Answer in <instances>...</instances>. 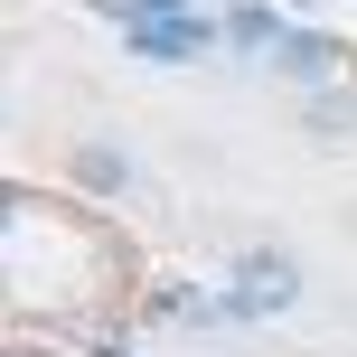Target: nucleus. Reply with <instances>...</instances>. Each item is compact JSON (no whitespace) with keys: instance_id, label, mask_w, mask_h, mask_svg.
<instances>
[{"instance_id":"nucleus-1","label":"nucleus","mask_w":357,"mask_h":357,"mask_svg":"<svg viewBox=\"0 0 357 357\" xmlns=\"http://www.w3.org/2000/svg\"><path fill=\"white\" fill-rule=\"evenodd\" d=\"M301 301V264H291V254H245V264H235V320H264V310H291Z\"/></svg>"},{"instance_id":"nucleus-2","label":"nucleus","mask_w":357,"mask_h":357,"mask_svg":"<svg viewBox=\"0 0 357 357\" xmlns=\"http://www.w3.org/2000/svg\"><path fill=\"white\" fill-rule=\"evenodd\" d=\"M123 38H132V56H197L216 29H207V19H132Z\"/></svg>"},{"instance_id":"nucleus-3","label":"nucleus","mask_w":357,"mask_h":357,"mask_svg":"<svg viewBox=\"0 0 357 357\" xmlns=\"http://www.w3.org/2000/svg\"><path fill=\"white\" fill-rule=\"evenodd\" d=\"M273 56H282V75H301V85H320V75L339 66V47H329V38H282Z\"/></svg>"},{"instance_id":"nucleus-4","label":"nucleus","mask_w":357,"mask_h":357,"mask_svg":"<svg viewBox=\"0 0 357 357\" xmlns=\"http://www.w3.org/2000/svg\"><path fill=\"white\" fill-rule=\"evenodd\" d=\"M226 47H245V56H254V47H282V19H273V10H254V0H245V10L226 19Z\"/></svg>"},{"instance_id":"nucleus-5","label":"nucleus","mask_w":357,"mask_h":357,"mask_svg":"<svg viewBox=\"0 0 357 357\" xmlns=\"http://www.w3.org/2000/svg\"><path fill=\"white\" fill-rule=\"evenodd\" d=\"M75 178H85V188H123V178H132V160H123L113 142H85V151H75Z\"/></svg>"},{"instance_id":"nucleus-6","label":"nucleus","mask_w":357,"mask_h":357,"mask_svg":"<svg viewBox=\"0 0 357 357\" xmlns=\"http://www.w3.org/2000/svg\"><path fill=\"white\" fill-rule=\"evenodd\" d=\"M310 132H357V104H339V94H320V104H310Z\"/></svg>"},{"instance_id":"nucleus-7","label":"nucleus","mask_w":357,"mask_h":357,"mask_svg":"<svg viewBox=\"0 0 357 357\" xmlns=\"http://www.w3.org/2000/svg\"><path fill=\"white\" fill-rule=\"evenodd\" d=\"M113 19H123V29L132 19H178V0H113Z\"/></svg>"}]
</instances>
